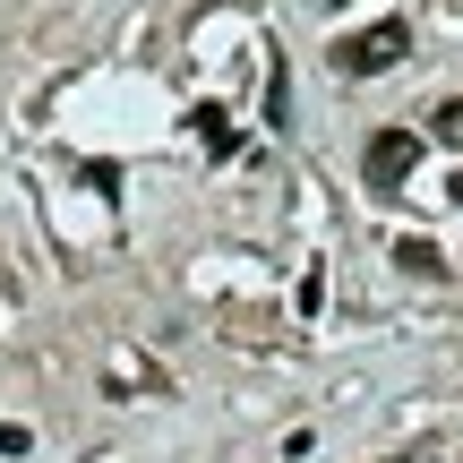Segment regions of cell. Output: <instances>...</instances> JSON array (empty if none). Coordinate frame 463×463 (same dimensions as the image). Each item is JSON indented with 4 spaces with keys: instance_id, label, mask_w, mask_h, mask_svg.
Wrapping results in <instances>:
<instances>
[{
    "instance_id": "1",
    "label": "cell",
    "mask_w": 463,
    "mask_h": 463,
    "mask_svg": "<svg viewBox=\"0 0 463 463\" xmlns=\"http://www.w3.org/2000/svg\"><path fill=\"white\" fill-rule=\"evenodd\" d=\"M403 52H412V26H403V17H378V26H361V34L335 43V69H344V78H378V69H395Z\"/></svg>"
},
{
    "instance_id": "2",
    "label": "cell",
    "mask_w": 463,
    "mask_h": 463,
    "mask_svg": "<svg viewBox=\"0 0 463 463\" xmlns=\"http://www.w3.org/2000/svg\"><path fill=\"white\" fill-rule=\"evenodd\" d=\"M412 164H420V137L412 129H378V137H369V155H361L369 189H403V181H412Z\"/></svg>"
},
{
    "instance_id": "3",
    "label": "cell",
    "mask_w": 463,
    "mask_h": 463,
    "mask_svg": "<svg viewBox=\"0 0 463 463\" xmlns=\"http://www.w3.org/2000/svg\"><path fill=\"white\" fill-rule=\"evenodd\" d=\"M189 129L206 137V155H232V146H241V129H232V112H223V103H198V112H189Z\"/></svg>"
},
{
    "instance_id": "4",
    "label": "cell",
    "mask_w": 463,
    "mask_h": 463,
    "mask_svg": "<svg viewBox=\"0 0 463 463\" xmlns=\"http://www.w3.org/2000/svg\"><path fill=\"white\" fill-rule=\"evenodd\" d=\"M395 266H403V275H447L438 241H420V232H403V241H395Z\"/></svg>"
},
{
    "instance_id": "5",
    "label": "cell",
    "mask_w": 463,
    "mask_h": 463,
    "mask_svg": "<svg viewBox=\"0 0 463 463\" xmlns=\"http://www.w3.org/2000/svg\"><path fill=\"white\" fill-rule=\"evenodd\" d=\"M430 129L447 137V146H463V95H447V103H438V112H430Z\"/></svg>"
},
{
    "instance_id": "6",
    "label": "cell",
    "mask_w": 463,
    "mask_h": 463,
    "mask_svg": "<svg viewBox=\"0 0 463 463\" xmlns=\"http://www.w3.org/2000/svg\"><path fill=\"white\" fill-rule=\"evenodd\" d=\"M326 309V266H309V275H300V317H317Z\"/></svg>"
},
{
    "instance_id": "7",
    "label": "cell",
    "mask_w": 463,
    "mask_h": 463,
    "mask_svg": "<svg viewBox=\"0 0 463 463\" xmlns=\"http://www.w3.org/2000/svg\"><path fill=\"white\" fill-rule=\"evenodd\" d=\"M283 112H292V86H283V69H275V78H266V120L283 129Z\"/></svg>"
},
{
    "instance_id": "8",
    "label": "cell",
    "mask_w": 463,
    "mask_h": 463,
    "mask_svg": "<svg viewBox=\"0 0 463 463\" xmlns=\"http://www.w3.org/2000/svg\"><path fill=\"white\" fill-rule=\"evenodd\" d=\"M447 198H455V206H463V172H455V181H447Z\"/></svg>"
}]
</instances>
